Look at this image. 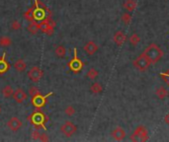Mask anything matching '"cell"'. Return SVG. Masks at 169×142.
<instances>
[{"mask_svg":"<svg viewBox=\"0 0 169 142\" xmlns=\"http://www.w3.org/2000/svg\"><path fill=\"white\" fill-rule=\"evenodd\" d=\"M143 53L147 56V58L149 59L150 62H151V64L156 63L163 56V51L156 44H150L147 49H144Z\"/></svg>","mask_w":169,"mask_h":142,"instance_id":"6da1fadb","label":"cell"},{"mask_svg":"<svg viewBox=\"0 0 169 142\" xmlns=\"http://www.w3.org/2000/svg\"><path fill=\"white\" fill-rule=\"evenodd\" d=\"M134 66L137 69H139V71H142V72H144V71H147L149 66L151 65V62L149 61V59L147 58V56L145 55L143 53L139 55L137 58L134 60Z\"/></svg>","mask_w":169,"mask_h":142,"instance_id":"7a4b0ae2","label":"cell"},{"mask_svg":"<svg viewBox=\"0 0 169 142\" xmlns=\"http://www.w3.org/2000/svg\"><path fill=\"white\" fill-rule=\"evenodd\" d=\"M131 141H142L145 142L148 140V131L145 128L143 125H139L135 130L134 131V133L131 136Z\"/></svg>","mask_w":169,"mask_h":142,"instance_id":"3957f363","label":"cell"},{"mask_svg":"<svg viewBox=\"0 0 169 142\" xmlns=\"http://www.w3.org/2000/svg\"><path fill=\"white\" fill-rule=\"evenodd\" d=\"M77 130V127L73 122L71 121H66L60 126V131L65 137H71Z\"/></svg>","mask_w":169,"mask_h":142,"instance_id":"277c9868","label":"cell"},{"mask_svg":"<svg viewBox=\"0 0 169 142\" xmlns=\"http://www.w3.org/2000/svg\"><path fill=\"white\" fill-rule=\"evenodd\" d=\"M43 76H44L43 70H42L41 68H39V67H37V66H35V67H32L29 70V72H28V77H29V79L33 82L40 81V80L43 78Z\"/></svg>","mask_w":169,"mask_h":142,"instance_id":"5b68a950","label":"cell"},{"mask_svg":"<svg viewBox=\"0 0 169 142\" xmlns=\"http://www.w3.org/2000/svg\"><path fill=\"white\" fill-rule=\"evenodd\" d=\"M69 67H70V69H71V70H73L74 72H78V71H80L82 69V67H83L82 61L77 57L76 49H74V57L69 62Z\"/></svg>","mask_w":169,"mask_h":142,"instance_id":"8992f818","label":"cell"},{"mask_svg":"<svg viewBox=\"0 0 169 142\" xmlns=\"http://www.w3.org/2000/svg\"><path fill=\"white\" fill-rule=\"evenodd\" d=\"M12 98L14 99V101L18 104H22L23 102H25L28 99V94L24 91L23 89L19 88L16 91H14Z\"/></svg>","mask_w":169,"mask_h":142,"instance_id":"52a82bcc","label":"cell"},{"mask_svg":"<svg viewBox=\"0 0 169 142\" xmlns=\"http://www.w3.org/2000/svg\"><path fill=\"white\" fill-rule=\"evenodd\" d=\"M7 126L12 131H18L22 127V121L20 118L13 116L7 121Z\"/></svg>","mask_w":169,"mask_h":142,"instance_id":"ba28073f","label":"cell"},{"mask_svg":"<svg viewBox=\"0 0 169 142\" xmlns=\"http://www.w3.org/2000/svg\"><path fill=\"white\" fill-rule=\"evenodd\" d=\"M113 40H114V42H115L117 45L121 46V45H123L124 42L126 41L127 36H126V34H125L123 31H117L115 34H114Z\"/></svg>","mask_w":169,"mask_h":142,"instance_id":"9c48e42d","label":"cell"},{"mask_svg":"<svg viewBox=\"0 0 169 142\" xmlns=\"http://www.w3.org/2000/svg\"><path fill=\"white\" fill-rule=\"evenodd\" d=\"M111 134H112V137L115 140L121 141V140L125 139V137H126V131L123 128H122L121 126H117L116 128L112 131Z\"/></svg>","mask_w":169,"mask_h":142,"instance_id":"30bf717a","label":"cell"},{"mask_svg":"<svg viewBox=\"0 0 169 142\" xmlns=\"http://www.w3.org/2000/svg\"><path fill=\"white\" fill-rule=\"evenodd\" d=\"M83 49L88 55H93L98 50V45L93 41H89L88 42H86L85 45H84Z\"/></svg>","mask_w":169,"mask_h":142,"instance_id":"8fae6325","label":"cell"},{"mask_svg":"<svg viewBox=\"0 0 169 142\" xmlns=\"http://www.w3.org/2000/svg\"><path fill=\"white\" fill-rule=\"evenodd\" d=\"M13 66L17 71H19V72H24L27 68V64L23 59H18L17 61H15Z\"/></svg>","mask_w":169,"mask_h":142,"instance_id":"7c38bea8","label":"cell"},{"mask_svg":"<svg viewBox=\"0 0 169 142\" xmlns=\"http://www.w3.org/2000/svg\"><path fill=\"white\" fill-rule=\"evenodd\" d=\"M155 95L159 100H164L168 97V90L164 87H158L155 91Z\"/></svg>","mask_w":169,"mask_h":142,"instance_id":"4fadbf2b","label":"cell"},{"mask_svg":"<svg viewBox=\"0 0 169 142\" xmlns=\"http://www.w3.org/2000/svg\"><path fill=\"white\" fill-rule=\"evenodd\" d=\"M123 6L128 12H133L137 7V2H135V0H126Z\"/></svg>","mask_w":169,"mask_h":142,"instance_id":"5bb4252c","label":"cell"},{"mask_svg":"<svg viewBox=\"0 0 169 142\" xmlns=\"http://www.w3.org/2000/svg\"><path fill=\"white\" fill-rule=\"evenodd\" d=\"M27 30L31 35H37L38 32H39V30H40L39 25H38V23H36L35 21H32V22H30L29 25H28Z\"/></svg>","mask_w":169,"mask_h":142,"instance_id":"9a60e30c","label":"cell"},{"mask_svg":"<svg viewBox=\"0 0 169 142\" xmlns=\"http://www.w3.org/2000/svg\"><path fill=\"white\" fill-rule=\"evenodd\" d=\"M49 95H46V96H45L44 98L41 96V94L40 95H38V96L34 97L32 99V102L34 103V105L37 106V107H43L45 105V99L48 97Z\"/></svg>","mask_w":169,"mask_h":142,"instance_id":"2e32d148","label":"cell"},{"mask_svg":"<svg viewBox=\"0 0 169 142\" xmlns=\"http://www.w3.org/2000/svg\"><path fill=\"white\" fill-rule=\"evenodd\" d=\"M13 93H14V90L10 85H6V86L2 89V95L5 99L11 98L13 96Z\"/></svg>","mask_w":169,"mask_h":142,"instance_id":"e0dca14e","label":"cell"},{"mask_svg":"<svg viewBox=\"0 0 169 142\" xmlns=\"http://www.w3.org/2000/svg\"><path fill=\"white\" fill-rule=\"evenodd\" d=\"M54 53L58 57H63L66 54V49L63 45H58L54 49Z\"/></svg>","mask_w":169,"mask_h":142,"instance_id":"ac0fdd59","label":"cell"},{"mask_svg":"<svg viewBox=\"0 0 169 142\" xmlns=\"http://www.w3.org/2000/svg\"><path fill=\"white\" fill-rule=\"evenodd\" d=\"M90 91H91L93 94H100V93H102V91H103V87H102V85H101L100 83L95 82V83H93V84L91 85Z\"/></svg>","mask_w":169,"mask_h":142,"instance_id":"d6986e66","label":"cell"},{"mask_svg":"<svg viewBox=\"0 0 169 142\" xmlns=\"http://www.w3.org/2000/svg\"><path fill=\"white\" fill-rule=\"evenodd\" d=\"M139 41H140V37H139V36L138 34H135V33H134V34L131 35L130 37V39H129L130 45H133V46H135Z\"/></svg>","mask_w":169,"mask_h":142,"instance_id":"ffe728a7","label":"cell"},{"mask_svg":"<svg viewBox=\"0 0 169 142\" xmlns=\"http://www.w3.org/2000/svg\"><path fill=\"white\" fill-rule=\"evenodd\" d=\"M121 20H122V22H123L124 24H126V25H129V24L131 22V20H133V18H131V15L129 12H126V13L122 14Z\"/></svg>","mask_w":169,"mask_h":142,"instance_id":"44dd1931","label":"cell"},{"mask_svg":"<svg viewBox=\"0 0 169 142\" xmlns=\"http://www.w3.org/2000/svg\"><path fill=\"white\" fill-rule=\"evenodd\" d=\"M40 94H41L40 93V90L38 89L37 87H35V86L30 87L29 90H28V96H30L32 99L34 98V97H36V96H38V95H40Z\"/></svg>","mask_w":169,"mask_h":142,"instance_id":"7402d4cb","label":"cell"},{"mask_svg":"<svg viewBox=\"0 0 169 142\" xmlns=\"http://www.w3.org/2000/svg\"><path fill=\"white\" fill-rule=\"evenodd\" d=\"M11 44H12V40L9 37L4 36V37H0V45H2V46H9V45H11Z\"/></svg>","mask_w":169,"mask_h":142,"instance_id":"603a6c76","label":"cell"},{"mask_svg":"<svg viewBox=\"0 0 169 142\" xmlns=\"http://www.w3.org/2000/svg\"><path fill=\"white\" fill-rule=\"evenodd\" d=\"M98 75H99V72L95 68H90L87 72V77L91 80H95L98 77Z\"/></svg>","mask_w":169,"mask_h":142,"instance_id":"cb8c5ba5","label":"cell"},{"mask_svg":"<svg viewBox=\"0 0 169 142\" xmlns=\"http://www.w3.org/2000/svg\"><path fill=\"white\" fill-rule=\"evenodd\" d=\"M8 68H9V65H8V63L6 62V61L4 60V56H3L2 59L0 60V74L5 73Z\"/></svg>","mask_w":169,"mask_h":142,"instance_id":"d4e9b609","label":"cell"},{"mask_svg":"<svg viewBox=\"0 0 169 142\" xmlns=\"http://www.w3.org/2000/svg\"><path fill=\"white\" fill-rule=\"evenodd\" d=\"M63 112H64V113L67 116H72L75 115V112H76V110H75L73 106H67L66 108H64Z\"/></svg>","mask_w":169,"mask_h":142,"instance_id":"484cf974","label":"cell"},{"mask_svg":"<svg viewBox=\"0 0 169 142\" xmlns=\"http://www.w3.org/2000/svg\"><path fill=\"white\" fill-rule=\"evenodd\" d=\"M24 17H25V18L27 19L28 21H30V22L34 21V20H35V16H34V11H33L32 9H30L29 11H28V12H26V13H25Z\"/></svg>","mask_w":169,"mask_h":142,"instance_id":"4316f807","label":"cell"},{"mask_svg":"<svg viewBox=\"0 0 169 142\" xmlns=\"http://www.w3.org/2000/svg\"><path fill=\"white\" fill-rule=\"evenodd\" d=\"M159 76L164 79V81H165L167 86L169 87V69L166 71V72H160L159 73Z\"/></svg>","mask_w":169,"mask_h":142,"instance_id":"83f0119b","label":"cell"},{"mask_svg":"<svg viewBox=\"0 0 169 142\" xmlns=\"http://www.w3.org/2000/svg\"><path fill=\"white\" fill-rule=\"evenodd\" d=\"M41 132L39 130H33L32 131V133H31V137H32V139L33 140H40V137H41Z\"/></svg>","mask_w":169,"mask_h":142,"instance_id":"f1b7e54d","label":"cell"},{"mask_svg":"<svg viewBox=\"0 0 169 142\" xmlns=\"http://www.w3.org/2000/svg\"><path fill=\"white\" fill-rule=\"evenodd\" d=\"M11 28H12V30L14 31H18V30H20L21 29V23L15 20V21H13L11 23Z\"/></svg>","mask_w":169,"mask_h":142,"instance_id":"f546056e","label":"cell"},{"mask_svg":"<svg viewBox=\"0 0 169 142\" xmlns=\"http://www.w3.org/2000/svg\"><path fill=\"white\" fill-rule=\"evenodd\" d=\"M50 138H49V136L46 135V133H42L41 134V137H40V140L41 141H48Z\"/></svg>","mask_w":169,"mask_h":142,"instance_id":"4dcf8cb0","label":"cell"},{"mask_svg":"<svg viewBox=\"0 0 169 142\" xmlns=\"http://www.w3.org/2000/svg\"><path fill=\"white\" fill-rule=\"evenodd\" d=\"M164 121H165V124H166L169 125V112L165 116V117H164Z\"/></svg>","mask_w":169,"mask_h":142,"instance_id":"1f68e13d","label":"cell"},{"mask_svg":"<svg viewBox=\"0 0 169 142\" xmlns=\"http://www.w3.org/2000/svg\"><path fill=\"white\" fill-rule=\"evenodd\" d=\"M0 113H1V107H0Z\"/></svg>","mask_w":169,"mask_h":142,"instance_id":"d6a6232c","label":"cell"}]
</instances>
